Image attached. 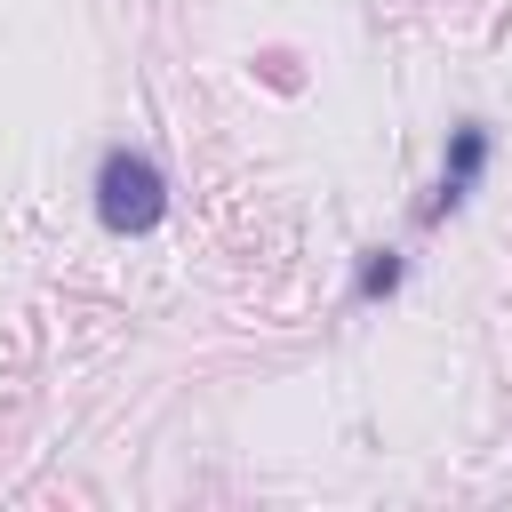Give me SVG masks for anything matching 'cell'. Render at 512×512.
<instances>
[{"instance_id": "1", "label": "cell", "mask_w": 512, "mask_h": 512, "mask_svg": "<svg viewBox=\"0 0 512 512\" xmlns=\"http://www.w3.org/2000/svg\"><path fill=\"white\" fill-rule=\"evenodd\" d=\"M96 224L112 232V240H144V232H160V216H168V168L152 160V152H136V144H112L104 160H96Z\"/></svg>"}, {"instance_id": "3", "label": "cell", "mask_w": 512, "mask_h": 512, "mask_svg": "<svg viewBox=\"0 0 512 512\" xmlns=\"http://www.w3.org/2000/svg\"><path fill=\"white\" fill-rule=\"evenodd\" d=\"M400 280H408V256H400V248H360V264H352V304H384Z\"/></svg>"}, {"instance_id": "2", "label": "cell", "mask_w": 512, "mask_h": 512, "mask_svg": "<svg viewBox=\"0 0 512 512\" xmlns=\"http://www.w3.org/2000/svg\"><path fill=\"white\" fill-rule=\"evenodd\" d=\"M488 160H496V136H488V120H456V128H448V152H440V184H432V200L416 208V224H448V216H456V208L480 192Z\"/></svg>"}]
</instances>
